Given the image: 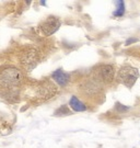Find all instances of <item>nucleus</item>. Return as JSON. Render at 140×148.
I'll return each instance as SVG.
<instances>
[{
  "label": "nucleus",
  "mask_w": 140,
  "mask_h": 148,
  "mask_svg": "<svg viewBox=\"0 0 140 148\" xmlns=\"http://www.w3.org/2000/svg\"><path fill=\"white\" fill-rule=\"evenodd\" d=\"M23 82V75L14 67L3 69L0 73V85L7 89H12L21 86Z\"/></svg>",
  "instance_id": "nucleus-1"
},
{
  "label": "nucleus",
  "mask_w": 140,
  "mask_h": 148,
  "mask_svg": "<svg viewBox=\"0 0 140 148\" xmlns=\"http://www.w3.org/2000/svg\"><path fill=\"white\" fill-rule=\"evenodd\" d=\"M139 77V73L135 67L131 66H124L120 69L118 74H117V80L120 84L126 86L127 88H131L135 85Z\"/></svg>",
  "instance_id": "nucleus-2"
},
{
  "label": "nucleus",
  "mask_w": 140,
  "mask_h": 148,
  "mask_svg": "<svg viewBox=\"0 0 140 148\" xmlns=\"http://www.w3.org/2000/svg\"><path fill=\"white\" fill-rule=\"evenodd\" d=\"M93 77L95 81L99 82H103V84H111L115 76V70L114 67L112 65H99L93 69L92 71Z\"/></svg>",
  "instance_id": "nucleus-3"
},
{
  "label": "nucleus",
  "mask_w": 140,
  "mask_h": 148,
  "mask_svg": "<svg viewBox=\"0 0 140 148\" xmlns=\"http://www.w3.org/2000/svg\"><path fill=\"white\" fill-rule=\"evenodd\" d=\"M59 27H60L59 19H57L56 16H49V18H47L45 21L42 22L41 24H40V27H38V29H40V31H41L43 35L49 36V35L54 34Z\"/></svg>",
  "instance_id": "nucleus-4"
},
{
  "label": "nucleus",
  "mask_w": 140,
  "mask_h": 148,
  "mask_svg": "<svg viewBox=\"0 0 140 148\" xmlns=\"http://www.w3.org/2000/svg\"><path fill=\"white\" fill-rule=\"evenodd\" d=\"M58 92L57 87L54 85L51 81H44L37 86L36 88V93L37 97L41 99H49Z\"/></svg>",
  "instance_id": "nucleus-5"
},
{
  "label": "nucleus",
  "mask_w": 140,
  "mask_h": 148,
  "mask_svg": "<svg viewBox=\"0 0 140 148\" xmlns=\"http://www.w3.org/2000/svg\"><path fill=\"white\" fill-rule=\"evenodd\" d=\"M21 63L27 69L33 68L37 63V54L34 49H29L24 55L21 57Z\"/></svg>",
  "instance_id": "nucleus-6"
},
{
  "label": "nucleus",
  "mask_w": 140,
  "mask_h": 148,
  "mask_svg": "<svg viewBox=\"0 0 140 148\" xmlns=\"http://www.w3.org/2000/svg\"><path fill=\"white\" fill-rule=\"evenodd\" d=\"M52 78L55 80L59 86H66L68 84V81H69L70 76H69L67 73H65L64 70H61V69H57V70L52 75Z\"/></svg>",
  "instance_id": "nucleus-7"
},
{
  "label": "nucleus",
  "mask_w": 140,
  "mask_h": 148,
  "mask_svg": "<svg viewBox=\"0 0 140 148\" xmlns=\"http://www.w3.org/2000/svg\"><path fill=\"white\" fill-rule=\"evenodd\" d=\"M69 104H70V108L76 112H83L87 110V106H84L76 95H72V97H71V99L69 101Z\"/></svg>",
  "instance_id": "nucleus-8"
},
{
  "label": "nucleus",
  "mask_w": 140,
  "mask_h": 148,
  "mask_svg": "<svg viewBox=\"0 0 140 148\" xmlns=\"http://www.w3.org/2000/svg\"><path fill=\"white\" fill-rule=\"evenodd\" d=\"M116 5H117V10L114 12V14L117 16H123V14H124V10H125L124 2H123V1H117Z\"/></svg>",
  "instance_id": "nucleus-9"
}]
</instances>
